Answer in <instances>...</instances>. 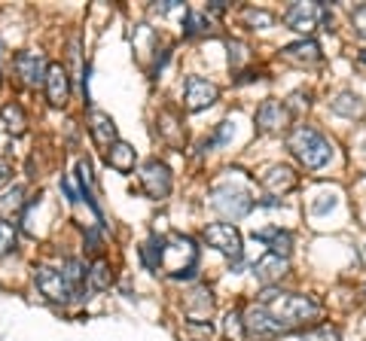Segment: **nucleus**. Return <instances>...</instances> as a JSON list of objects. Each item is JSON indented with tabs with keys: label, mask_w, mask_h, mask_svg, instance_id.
<instances>
[{
	"label": "nucleus",
	"mask_w": 366,
	"mask_h": 341,
	"mask_svg": "<svg viewBox=\"0 0 366 341\" xmlns=\"http://www.w3.org/2000/svg\"><path fill=\"white\" fill-rule=\"evenodd\" d=\"M226 9H229V4H223V0H214V4H208V9H205V13H226Z\"/></svg>",
	"instance_id": "obj_32"
},
{
	"label": "nucleus",
	"mask_w": 366,
	"mask_h": 341,
	"mask_svg": "<svg viewBox=\"0 0 366 341\" xmlns=\"http://www.w3.org/2000/svg\"><path fill=\"white\" fill-rule=\"evenodd\" d=\"M244 22L253 25V30H262V28H272L274 25V16L269 13V9H253V6H248V9H244Z\"/></svg>",
	"instance_id": "obj_25"
},
{
	"label": "nucleus",
	"mask_w": 366,
	"mask_h": 341,
	"mask_svg": "<svg viewBox=\"0 0 366 341\" xmlns=\"http://www.w3.org/2000/svg\"><path fill=\"white\" fill-rule=\"evenodd\" d=\"M43 86H46V98H49V104L52 107H65L70 101V77H67L65 65H58V61L49 65Z\"/></svg>",
	"instance_id": "obj_9"
},
{
	"label": "nucleus",
	"mask_w": 366,
	"mask_h": 341,
	"mask_svg": "<svg viewBox=\"0 0 366 341\" xmlns=\"http://www.w3.org/2000/svg\"><path fill=\"white\" fill-rule=\"evenodd\" d=\"M330 110L336 113V116H360V113H363V101L354 95V91H342V95H336Z\"/></svg>",
	"instance_id": "obj_21"
},
{
	"label": "nucleus",
	"mask_w": 366,
	"mask_h": 341,
	"mask_svg": "<svg viewBox=\"0 0 366 341\" xmlns=\"http://www.w3.org/2000/svg\"><path fill=\"white\" fill-rule=\"evenodd\" d=\"M214 208L223 216H241L253 208V199L244 189H232V186H223V189H214Z\"/></svg>",
	"instance_id": "obj_7"
},
{
	"label": "nucleus",
	"mask_w": 366,
	"mask_h": 341,
	"mask_svg": "<svg viewBox=\"0 0 366 341\" xmlns=\"http://www.w3.org/2000/svg\"><path fill=\"white\" fill-rule=\"evenodd\" d=\"M287 256H278V253H266V256H260L257 262H253V274H257V281L262 286H272L274 281H281L284 274H287Z\"/></svg>",
	"instance_id": "obj_12"
},
{
	"label": "nucleus",
	"mask_w": 366,
	"mask_h": 341,
	"mask_svg": "<svg viewBox=\"0 0 366 341\" xmlns=\"http://www.w3.org/2000/svg\"><path fill=\"white\" fill-rule=\"evenodd\" d=\"M34 284L37 289L43 293L52 305H70V302H79L77 293H74V286L67 284V277L65 272H61V265H40L34 268Z\"/></svg>",
	"instance_id": "obj_3"
},
{
	"label": "nucleus",
	"mask_w": 366,
	"mask_h": 341,
	"mask_svg": "<svg viewBox=\"0 0 366 341\" xmlns=\"http://www.w3.org/2000/svg\"><path fill=\"white\" fill-rule=\"evenodd\" d=\"M13 65H16V74L22 77L25 86L37 89V86H43V82H46L49 65H46V58L40 55V52H18V55L13 58Z\"/></svg>",
	"instance_id": "obj_8"
},
{
	"label": "nucleus",
	"mask_w": 366,
	"mask_h": 341,
	"mask_svg": "<svg viewBox=\"0 0 366 341\" xmlns=\"http://www.w3.org/2000/svg\"><path fill=\"white\" fill-rule=\"evenodd\" d=\"M253 122L260 125V131H281L290 122L287 104H284V101H274V98H266L257 107V116H253Z\"/></svg>",
	"instance_id": "obj_10"
},
{
	"label": "nucleus",
	"mask_w": 366,
	"mask_h": 341,
	"mask_svg": "<svg viewBox=\"0 0 366 341\" xmlns=\"http://www.w3.org/2000/svg\"><path fill=\"white\" fill-rule=\"evenodd\" d=\"M253 79H262V70H248L244 77H238V82H253Z\"/></svg>",
	"instance_id": "obj_33"
},
{
	"label": "nucleus",
	"mask_w": 366,
	"mask_h": 341,
	"mask_svg": "<svg viewBox=\"0 0 366 341\" xmlns=\"http://www.w3.org/2000/svg\"><path fill=\"white\" fill-rule=\"evenodd\" d=\"M110 281H113V274H110V262L107 259H95L89 265L86 289H92V293H104V289L110 286Z\"/></svg>",
	"instance_id": "obj_18"
},
{
	"label": "nucleus",
	"mask_w": 366,
	"mask_h": 341,
	"mask_svg": "<svg viewBox=\"0 0 366 341\" xmlns=\"http://www.w3.org/2000/svg\"><path fill=\"white\" fill-rule=\"evenodd\" d=\"M281 55L287 61H293V65H318V61H321V46L314 43V40L302 37V40H296V43L284 46Z\"/></svg>",
	"instance_id": "obj_13"
},
{
	"label": "nucleus",
	"mask_w": 366,
	"mask_h": 341,
	"mask_svg": "<svg viewBox=\"0 0 366 341\" xmlns=\"http://www.w3.org/2000/svg\"><path fill=\"white\" fill-rule=\"evenodd\" d=\"M260 241L269 244V253H278V256H290L293 250V235L287 229H278V225H272V229H262L257 232Z\"/></svg>",
	"instance_id": "obj_17"
},
{
	"label": "nucleus",
	"mask_w": 366,
	"mask_h": 341,
	"mask_svg": "<svg viewBox=\"0 0 366 341\" xmlns=\"http://www.w3.org/2000/svg\"><path fill=\"white\" fill-rule=\"evenodd\" d=\"M223 332H226L229 341H244L248 335H244V317L238 308H232V311L226 314V323H223Z\"/></svg>",
	"instance_id": "obj_23"
},
{
	"label": "nucleus",
	"mask_w": 366,
	"mask_h": 341,
	"mask_svg": "<svg viewBox=\"0 0 366 341\" xmlns=\"http://www.w3.org/2000/svg\"><path fill=\"white\" fill-rule=\"evenodd\" d=\"M140 262H144L150 272H159V265L165 262V241L152 235L150 241L140 244Z\"/></svg>",
	"instance_id": "obj_19"
},
{
	"label": "nucleus",
	"mask_w": 366,
	"mask_h": 341,
	"mask_svg": "<svg viewBox=\"0 0 366 341\" xmlns=\"http://www.w3.org/2000/svg\"><path fill=\"white\" fill-rule=\"evenodd\" d=\"M174 9H183V4H177V0H165V4L152 6V13H156V16H168V13H174ZM183 13H187V9H183Z\"/></svg>",
	"instance_id": "obj_30"
},
{
	"label": "nucleus",
	"mask_w": 366,
	"mask_h": 341,
	"mask_svg": "<svg viewBox=\"0 0 366 341\" xmlns=\"http://www.w3.org/2000/svg\"><path fill=\"white\" fill-rule=\"evenodd\" d=\"M135 147H128L126 140H116L113 147L107 150V164L113 171H119V174H128V171H135Z\"/></svg>",
	"instance_id": "obj_16"
},
{
	"label": "nucleus",
	"mask_w": 366,
	"mask_h": 341,
	"mask_svg": "<svg viewBox=\"0 0 366 341\" xmlns=\"http://www.w3.org/2000/svg\"><path fill=\"white\" fill-rule=\"evenodd\" d=\"M284 22L299 34H311L321 22V4H293L287 13H284Z\"/></svg>",
	"instance_id": "obj_11"
},
{
	"label": "nucleus",
	"mask_w": 366,
	"mask_h": 341,
	"mask_svg": "<svg viewBox=\"0 0 366 341\" xmlns=\"http://www.w3.org/2000/svg\"><path fill=\"white\" fill-rule=\"evenodd\" d=\"M217 98H220L217 82L201 79V77H189V79H187V91H183V101H187V110H189V113H199V110H205V107H211V104H217Z\"/></svg>",
	"instance_id": "obj_6"
},
{
	"label": "nucleus",
	"mask_w": 366,
	"mask_h": 341,
	"mask_svg": "<svg viewBox=\"0 0 366 341\" xmlns=\"http://www.w3.org/2000/svg\"><path fill=\"white\" fill-rule=\"evenodd\" d=\"M305 341H342V335H339L336 326L321 323V326H314L311 332H305Z\"/></svg>",
	"instance_id": "obj_28"
},
{
	"label": "nucleus",
	"mask_w": 366,
	"mask_h": 341,
	"mask_svg": "<svg viewBox=\"0 0 366 341\" xmlns=\"http://www.w3.org/2000/svg\"><path fill=\"white\" fill-rule=\"evenodd\" d=\"M211 30V18L208 13H199V9H187L183 13V37H199Z\"/></svg>",
	"instance_id": "obj_20"
},
{
	"label": "nucleus",
	"mask_w": 366,
	"mask_h": 341,
	"mask_svg": "<svg viewBox=\"0 0 366 341\" xmlns=\"http://www.w3.org/2000/svg\"><path fill=\"white\" fill-rule=\"evenodd\" d=\"M357 61H360V65H366V49H363V52L357 55Z\"/></svg>",
	"instance_id": "obj_35"
},
{
	"label": "nucleus",
	"mask_w": 366,
	"mask_h": 341,
	"mask_svg": "<svg viewBox=\"0 0 366 341\" xmlns=\"http://www.w3.org/2000/svg\"><path fill=\"white\" fill-rule=\"evenodd\" d=\"M159 125H162V138L168 143H180L183 140V128L177 125V119L171 116V113H162L159 116Z\"/></svg>",
	"instance_id": "obj_26"
},
{
	"label": "nucleus",
	"mask_w": 366,
	"mask_h": 341,
	"mask_svg": "<svg viewBox=\"0 0 366 341\" xmlns=\"http://www.w3.org/2000/svg\"><path fill=\"white\" fill-rule=\"evenodd\" d=\"M9 174H13V168H9L6 162H0V183H6V180H9Z\"/></svg>",
	"instance_id": "obj_34"
},
{
	"label": "nucleus",
	"mask_w": 366,
	"mask_h": 341,
	"mask_svg": "<svg viewBox=\"0 0 366 341\" xmlns=\"http://www.w3.org/2000/svg\"><path fill=\"white\" fill-rule=\"evenodd\" d=\"M192 305H199L201 311H211L214 308V296H211V289L205 286V284H199L196 289H192V298H189V308Z\"/></svg>",
	"instance_id": "obj_29"
},
{
	"label": "nucleus",
	"mask_w": 366,
	"mask_h": 341,
	"mask_svg": "<svg viewBox=\"0 0 366 341\" xmlns=\"http://www.w3.org/2000/svg\"><path fill=\"white\" fill-rule=\"evenodd\" d=\"M241 58H244V46L235 43V40H229V61H232V65H238Z\"/></svg>",
	"instance_id": "obj_31"
},
{
	"label": "nucleus",
	"mask_w": 366,
	"mask_h": 341,
	"mask_svg": "<svg viewBox=\"0 0 366 341\" xmlns=\"http://www.w3.org/2000/svg\"><path fill=\"white\" fill-rule=\"evenodd\" d=\"M0 116H4L9 134H22V131H25V125H28L25 110H22V104H16V101H9V104H6L4 110H0Z\"/></svg>",
	"instance_id": "obj_22"
},
{
	"label": "nucleus",
	"mask_w": 366,
	"mask_h": 341,
	"mask_svg": "<svg viewBox=\"0 0 366 341\" xmlns=\"http://www.w3.org/2000/svg\"><path fill=\"white\" fill-rule=\"evenodd\" d=\"M171 186H174V180H171V168L165 162L150 159V162L140 164V189H144L147 199H152V201L168 199Z\"/></svg>",
	"instance_id": "obj_4"
},
{
	"label": "nucleus",
	"mask_w": 366,
	"mask_h": 341,
	"mask_svg": "<svg viewBox=\"0 0 366 341\" xmlns=\"http://www.w3.org/2000/svg\"><path fill=\"white\" fill-rule=\"evenodd\" d=\"M89 131H92V138H95L98 147H104V150H110L119 140L116 138V122L110 119L107 113H101V110H92V125H89Z\"/></svg>",
	"instance_id": "obj_14"
},
{
	"label": "nucleus",
	"mask_w": 366,
	"mask_h": 341,
	"mask_svg": "<svg viewBox=\"0 0 366 341\" xmlns=\"http://www.w3.org/2000/svg\"><path fill=\"white\" fill-rule=\"evenodd\" d=\"M260 308H266V314L278 323V329L284 335L290 332V329H299L305 323H311V320L321 317V302L311 296H302V293H281V289L274 286H266L257 298Z\"/></svg>",
	"instance_id": "obj_1"
},
{
	"label": "nucleus",
	"mask_w": 366,
	"mask_h": 341,
	"mask_svg": "<svg viewBox=\"0 0 366 341\" xmlns=\"http://www.w3.org/2000/svg\"><path fill=\"white\" fill-rule=\"evenodd\" d=\"M262 186L272 192H290V189H296V174L287 164H274V168L262 174Z\"/></svg>",
	"instance_id": "obj_15"
},
{
	"label": "nucleus",
	"mask_w": 366,
	"mask_h": 341,
	"mask_svg": "<svg viewBox=\"0 0 366 341\" xmlns=\"http://www.w3.org/2000/svg\"><path fill=\"white\" fill-rule=\"evenodd\" d=\"M363 296H366V284H363Z\"/></svg>",
	"instance_id": "obj_36"
},
{
	"label": "nucleus",
	"mask_w": 366,
	"mask_h": 341,
	"mask_svg": "<svg viewBox=\"0 0 366 341\" xmlns=\"http://www.w3.org/2000/svg\"><path fill=\"white\" fill-rule=\"evenodd\" d=\"M287 150L299 159L302 168H309V171H321L323 164L333 159V143L311 125H296L287 134Z\"/></svg>",
	"instance_id": "obj_2"
},
{
	"label": "nucleus",
	"mask_w": 366,
	"mask_h": 341,
	"mask_svg": "<svg viewBox=\"0 0 366 341\" xmlns=\"http://www.w3.org/2000/svg\"><path fill=\"white\" fill-rule=\"evenodd\" d=\"M205 241L214 247V250H220L223 256H229L235 265L241 262V253H244L241 232L232 223H211L208 229H205Z\"/></svg>",
	"instance_id": "obj_5"
},
{
	"label": "nucleus",
	"mask_w": 366,
	"mask_h": 341,
	"mask_svg": "<svg viewBox=\"0 0 366 341\" xmlns=\"http://www.w3.org/2000/svg\"><path fill=\"white\" fill-rule=\"evenodd\" d=\"M16 241H18L16 225L6 223V220H0V256L9 253V250H16Z\"/></svg>",
	"instance_id": "obj_27"
},
{
	"label": "nucleus",
	"mask_w": 366,
	"mask_h": 341,
	"mask_svg": "<svg viewBox=\"0 0 366 341\" xmlns=\"http://www.w3.org/2000/svg\"><path fill=\"white\" fill-rule=\"evenodd\" d=\"M25 199V186H13V189H6L0 195V211L9 213V211H22V201Z\"/></svg>",
	"instance_id": "obj_24"
}]
</instances>
